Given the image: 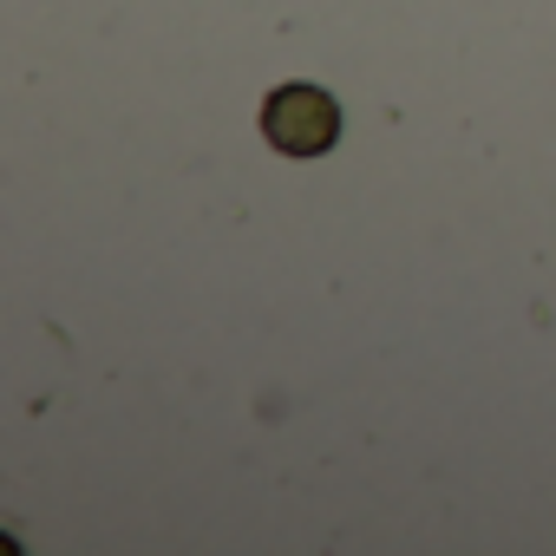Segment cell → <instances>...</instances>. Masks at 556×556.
Wrapping results in <instances>:
<instances>
[{
    "mask_svg": "<svg viewBox=\"0 0 556 556\" xmlns=\"http://www.w3.org/2000/svg\"><path fill=\"white\" fill-rule=\"evenodd\" d=\"M262 138L282 151V157H321L341 138V105L321 86H275L262 105Z\"/></svg>",
    "mask_w": 556,
    "mask_h": 556,
    "instance_id": "1",
    "label": "cell"
}]
</instances>
